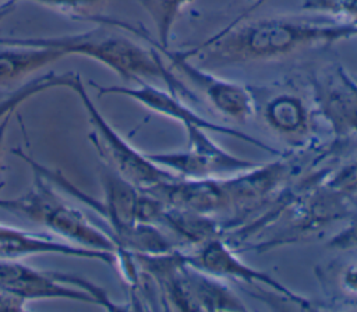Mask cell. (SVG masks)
Here are the masks:
<instances>
[{"instance_id":"1","label":"cell","mask_w":357,"mask_h":312,"mask_svg":"<svg viewBox=\"0 0 357 312\" xmlns=\"http://www.w3.org/2000/svg\"><path fill=\"white\" fill-rule=\"evenodd\" d=\"M357 38V25L329 15L243 18L230 21L197 46L178 50L204 65L266 61Z\"/></svg>"},{"instance_id":"2","label":"cell","mask_w":357,"mask_h":312,"mask_svg":"<svg viewBox=\"0 0 357 312\" xmlns=\"http://www.w3.org/2000/svg\"><path fill=\"white\" fill-rule=\"evenodd\" d=\"M3 46H33L50 47L63 52L66 56L79 54L96 60L114 71L127 82H148L159 79L166 89L184 100L198 102V96L184 84L162 60L160 52L153 45L145 47L121 28L100 24L79 33L47 36V38H3Z\"/></svg>"},{"instance_id":"3","label":"cell","mask_w":357,"mask_h":312,"mask_svg":"<svg viewBox=\"0 0 357 312\" xmlns=\"http://www.w3.org/2000/svg\"><path fill=\"white\" fill-rule=\"evenodd\" d=\"M142 272L156 284L166 309L245 311L238 297L220 279L191 265L185 254H134Z\"/></svg>"},{"instance_id":"4","label":"cell","mask_w":357,"mask_h":312,"mask_svg":"<svg viewBox=\"0 0 357 312\" xmlns=\"http://www.w3.org/2000/svg\"><path fill=\"white\" fill-rule=\"evenodd\" d=\"M33 177L32 187L22 195L0 198V209L43 226L60 240L116 254L119 247L103 227L93 224L79 209L71 206L43 176L33 171Z\"/></svg>"},{"instance_id":"5","label":"cell","mask_w":357,"mask_h":312,"mask_svg":"<svg viewBox=\"0 0 357 312\" xmlns=\"http://www.w3.org/2000/svg\"><path fill=\"white\" fill-rule=\"evenodd\" d=\"M70 91L77 93L86 110L92 125L88 139L100 157L102 164L107 166L120 177L142 189L181 178L153 163L146 153L135 149L120 132L114 130V127L103 117L95 103L89 99L85 84L78 72L74 77Z\"/></svg>"},{"instance_id":"6","label":"cell","mask_w":357,"mask_h":312,"mask_svg":"<svg viewBox=\"0 0 357 312\" xmlns=\"http://www.w3.org/2000/svg\"><path fill=\"white\" fill-rule=\"evenodd\" d=\"M184 130L187 134L185 150L146 153L148 157L181 178L225 177L258 164L226 152L201 127L187 125Z\"/></svg>"},{"instance_id":"7","label":"cell","mask_w":357,"mask_h":312,"mask_svg":"<svg viewBox=\"0 0 357 312\" xmlns=\"http://www.w3.org/2000/svg\"><path fill=\"white\" fill-rule=\"evenodd\" d=\"M317 111L339 138L357 136V77L340 64H326L308 77Z\"/></svg>"},{"instance_id":"8","label":"cell","mask_w":357,"mask_h":312,"mask_svg":"<svg viewBox=\"0 0 357 312\" xmlns=\"http://www.w3.org/2000/svg\"><path fill=\"white\" fill-rule=\"evenodd\" d=\"M89 85H92L98 91V96H106V95L126 96V98L135 100L137 103H139L141 106L146 107L148 110H151L153 113H158V114L172 118L177 123H181L183 127L197 125L206 131H213L218 134L233 136L236 139L245 141V142L252 143L258 148H262L264 150H268L271 153H278L275 149L269 148L262 141H259L251 135H247L236 128H231L227 125H220V124H216V123H212V121L204 118L197 111H194L191 107H188V104L184 102L183 98L170 92L166 88L162 89L149 82H138V84H135V86H120V85L105 86V85H99V84L91 81Z\"/></svg>"},{"instance_id":"9","label":"cell","mask_w":357,"mask_h":312,"mask_svg":"<svg viewBox=\"0 0 357 312\" xmlns=\"http://www.w3.org/2000/svg\"><path fill=\"white\" fill-rule=\"evenodd\" d=\"M159 52L169 58L170 67L192 86L199 89L208 102L222 114L237 121H247L255 114V98L248 88L220 78L204 67L194 64L192 60L183 56L178 50L159 49Z\"/></svg>"},{"instance_id":"10","label":"cell","mask_w":357,"mask_h":312,"mask_svg":"<svg viewBox=\"0 0 357 312\" xmlns=\"http://www.w3.org/2000/svg\"><path fill=\"white\" fill-rule=\"evenodd\" d=\"M185 258L195 267L220 280H238L250 286L264 284L273 292L284 297L287 301L296 302L301 308H310V301L307 298L298 295L297 292H293L268 273L257 270L244 263L233 252V248L226 242L223 237H216L198 245L195 252L185 255Z\"/></svg>"},{"instance_id":"11","label":"cell","mask_w":357,"mask_h":312,"mask_svg":"<svg viewBox=\"0 0 357 312\" xmlns=\"http://www.w3.org/2000/svg\"><path fill=\"white\" fill-rule=\"evenodd\" d=\"M0 291L24 301L66 298L100 305L89 291L63 283L56 272L38 270L18 259H0Z\"/></svg>"},{"instance_id":"12","label":"cell","mask_w":357,"mask_h":312,"mask_svg":"<svg viewBox=\"0 0 357 312\" xmlns=\"http://www.w3.org/2000/svg\"><path fill=\"white\" fill-rule=\"evenodd\" d=\"M56 254L81 259L100 260L107 265H114L116 256L113 252L98 251L71 244L57 237H47L39 233L26 231L4 223H0V259H24L33 255Z\"/></svg>"},{"instance_id":"13","label":"cell","mask_w":357,"mask_h":312,"mask_svg":"<svg viewBox=\"0 0 357 312\" xmlns=\"http://www.w3.org/2000/svg\"><path fill=\"white\" fill-rule=\"evenodd\" d=\"M63 57V52L50 47L4 46L0 49V86H8Z\"/></svg>"},{"instance_id":"14","label":"cell","mask_w":357,"mask_h":312,"mask_svg":"<svg viewBox=\"0 0 357 312\" xmlns=\"http://www.w3.org/2000/svg\"><path fill=\"white\" fill-rule=\"evenodd\" d=\"M158 226L167 228L176 237L195 247L212 238L223 237L222 221L216 217L167 205Z\"/></svg>"},{"instance_id":"15","label":"cell","mask_w":357,"mask_h":312,"mask_svg":"<svg viewBox=\"0 0 357 312\" xmlns=\"http://www.w3.org/2000/svg\"><path fill=\"white\" fill-rule=\"evenodd\" d=\"M264 116L266 123L280 134H304L310 127L307 106L291 93H280L272 98L265 104Z\"/></svg>"},{"instance_id":"16","label":"cell","mask_w":357,"mask_h":312,"mask_svg":"<svg viewBox=\"0 0 357 312\" xmlns=\"http://www.w3.org/2000/svg\"><path fill=\"white\" fill-rule=\"evenodd\" d=\"M77 72L68 71V72H54L47 71L39 77L31 78L22 85L17 86L15 89L1 93L0 95V121L7 116L13 114L22 103L29 100L31 98L53 89V88H71V84L74 81Z\"/></svg>"},{"instance_id":"17","label":"cell","mask_w":357,"mask_h":312,"mask_svg":"<svg viewBox=\"0 0 357 312\" xmlns=\"http://www.w3.org/2000/svg\"><path fill=\"white\" fill-rule=\"evenodd\" d=\"M148 13L156 31V40L149 43L158 49H169L174 24L181 11L194 0H138Z\"/></svg>"},{"instance_id":"18","label":"cell","mask_w":357,"mask_h":312,"mask_svg":"<svg viewBox=\"0 0 357 312\" xmlns=\"http://www.w3.org/2000/svg\"><path fill=\"white\" fill-rule=\"evenodd\" d=\"M71 20L98 22L109 0H26Z\"/></svg>"},{"instance_id":"19","label":"cell","mask_w":357,"mask_h":312,"mask_svg":"<svg viewBox=\"0 0 357 312\" xmlns=\"http://www.w3.org/2000/svg\"><path fill=\"white\" fill-rule=\"evenodd\" d=\"M301 8L357 25V0H303Z\"/></svg>"},{"instance_id":"20","label":"cell","mask_w":357,"mask_h":312,"mask_svg":"<svg viewBox=\"0 0 357 312\" xmlns=\"http://www.w3.org/2000/svg\"><path fill=\"white\" fill-rule=\"evenodd\" d=\"M336 249H353L357 248V219L351 221L349 227H346L342 233L335 235L329 244Z\"/></svg>"},{"instance_id":"21","label":"cell","mask_w":357,"mask_h":312,"mask_svg":"<svg viewBox=\"0 0 357 312\" xmlns=\"http://www.w3.org/2000/svg\"><path fill=\"white\" fill-rule=\"evenodd\" d=\"M26 301L0 291V311H25Z\"/></svg>"},{"instance_id":"22","label":"cell","mask_w":357,"mask_h":312,"mask_svg":"<svg viewBox=\"0 0 357 312\" xmlns=\"http://www.w3.org/2000/svg\"><path fill=\"white\" fill-rule=\"evenodd\" d=\"M11 121V114H7L1 121H0V176L3 173L4 164H3V156H4V139L7 134V128Z\"/></svg>"},{"instance_id":"23","label":"cell","mask_w":357,"mask_h":312,"mask_svg":"<svg viewBox=\"0 0 357 312\" xmlns=\"http://www.w3.org/2000/svg\"><path fill=\"white\" fill-rule=\"evenodd\" d=\"M343 286L353 292H357V266L350 267L343 276Z\"/></svg>"},{"instance_id":"24","label":"cell","mask_w":357,"mask_h":312,"mask_svg":"<svg viewBox=\"0 0 357 312\" xmlns=\"http://www.w3.org/2000/svg\"><path fill=\"white\" fill-rule=\"evenodd\" d=\"M18 1L21 0H7L4 3H0V24L7 15H10L15 10V6Z\"/></svg>"},{"instance_id":"25","label":"cell","mask_w":357,"mask_h":312,"mask_svg":"<svg viewBox=\"0 0 357 312\" xmlns=\"http://www.w3.org/2000/svg\"><path fill=\"white\" fill-rule=\"evenodd\" d=\"M266 1H269V0H255L252 4H250L241 14H238L236 18H233L231 21H238V20H243V18H245V17H248L250 14H251V11H254L255 8H258L259 6H262V4H265Z\"/></svg>"},{"instance_id":"26","label":"cell","mask_w":357,"mask_h":312,"mask_svg":"<svg viewBox=\"0 0 357 312\" xmlns=\"http://www.w3.org/2000/svg\"><path fill=\"white\" fill-rule=\"evenodd\" d=\"M4 1H7V0H0V3H4Z\"/></svg>"}]
</instances>
